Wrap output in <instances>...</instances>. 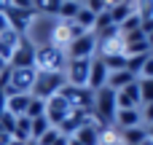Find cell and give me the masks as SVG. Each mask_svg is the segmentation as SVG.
<instances>
[{
    "label": "cell",
    "mask_w": 153,
    "mask_h": 145,
    "mask_svg": "<svg viewBox=\"0 0 153 145\" xmlns=\"http://www.w3.org/2000/svg\"><path fill=\"white\" fill-rule=\"evenodd\" d=\"M19 40H22V35H19V32H13V30H5V32H0V57H3L5 62L13 57V51H16Z\"/></svg>",
    "instance_id": "17"
},
{
    "label": "cell",
    "mask_w": 153,
    "mask_h": 145,
    "mask_svg": "<svg viewBox=\"0 0 153 145\" xmlns=\"http://www.w3.org/2000/svg\"><path fill=\"white\" fill-rule=\"evenodd\" d=\"M89 11H94V13H102V11H108V0H86L83 3Z\"/></svg>",
    "instance_id": "30"
},
{
    "label": "cell",
    "mask_w": 153,
    "mask_h": 145,
    "mask_svg": "<svg viewBox=\"0 0 153 145\" xmlns=\"http://www.w3.org/2000/svg\"><path fill=\"white\" fill-rule=\"evenodd\" d=\"M137 78L129 73V70H116V73H108V89H113V91H121L124 86H129V83H134Z\"/></svg>",
    "instance_id": "18"
},
{
    "label": "cell",
    "mask_w": 153,
    "mask_h": 145,
    "mask_svg": "<svg viewBox=\"0 0 153 145\" xmlns=\"http://www.w3.org/2000/svg\"><path fill=\"white\" fill-rule=\"evenodd\" d=\"M108 83V67H105V62L100 59V57H91V65H89V89L91 91H100L102 86Z\"/></svg>",
    "instance_id": "12"
},
{
    "label": "cell",
    "mask_w": 153,
    "mask_h": 145,
    "mask_svg": "<svg viewBox=\"0 0 153 145\" xmlns=\"http://www.w3.org/2000/svg\"><path fill=\"white\" fill-rule=\"evenodd\" d=\"M143 145H153V143H151V140H148V143H143Z\"/></svg>",
    "instance_id": "44"
},
{
    "label": "cell",
    "mask_w": 153,
    "mask_h": 145,
    "mask_svg": "<svg viewBox=\"0 0 153 145\" xmlns=\"http://www.w3.org/2000/svg\"><path fill=\"white\" fill-rule=\"evenodd\" d=\"M116 91L113 89H108V86H102L100 91H94V108H91V118L105 129V126H110L113 124V118H116Z\"/></svg>",
    "instance_id": "1"
},
{
    "label": "cell",
    "mask_w": 153,
    "mask_h": 145,
    "mask_svg": "<svg viewBox=\"0 0 153 145\" xmlns=\"http://www.w3.org/2000/svg\"><path fill=\"white\" fill-rule=\"evenodd\" d=\"M78 27H83V30H94V22H97V13L94 11H89L86 5H81V11L75 13V19H73Z\"/></svg>",
    "instance_id": "23"
},
{
    "label": "cell",
    "mask_w": 153,
    "mask_h": 145,
    "mask_svg": "<svg viewBox=\"0 0 153 145\" xmlns=\"http://www.w3.org/2000/svg\"><path fill=\"white\" fill-rule=\"evenodd\" d=\"M89 121H94L89 110H73V113H70V116H67V118H65V121H62L56 129H59L65 137H73V135H75L81 126H86Z\"/></svg>",
    "instance_id": "11"
},
{
    "label": "cell",
    "mask_w": 153,
    "mask_h": 145,
    "mask_svg": "<svg viewBox=\"0 0 153 145\" xmlns=\"http://www.w3.org/2000/svg\"><path fill=\"white\" fill-rule=\"evenodd\" d=\"M24 145H38V143H35V140H27V143H24Z\"/></svg>",
    "instance_id": "42"
},
{
    "label": "cell",
    "mask_w": 153,
    "mask_h": 145,
    "mask_svg": "<svg viewBox=\"0 0 153 145\" xmlns=\"http://www.w3.org/2000/svg\"><path fill=\"white\" fill-rule=\"evenodd\" d=\"M5 67H8V62H5V59H3V57H0V73H3V70H5Z\"/></svg>",
    "instance_id": "39"
},
{
    "label": "cell",
    "mask_w": 153,
    "mask_h": 145,
    "mask_svg": "<svg viewBox=\"0 0 153 145\" xmlns=\"http://www.w3.org/2000/svg\"><path fill=\"white\" fill-rule=\"evenodd\" d=\"M8 145H24V143H22V140H13V137H11V140H8Z\"/></svg>",
    "instance_id": "40"
},
{
    "label": "cell",
    "mask_w": 153,
    "mask_h": 145,
    "mask_svg": "<svg viewBox=\"0 0 153 145\" xmlns=\"http://www.w3.org/2000/svg\"><path fill=\"white\" fill-rule=\"evenodd\" d=\"M67 145H83L81 140H75V137H67Z\"/></svg>",
    "instance_id": "38"
},
{
    "label": "cell",
    "mask_w": 153,
    "mask_h": 145,
    "mask_svg": "<svg viewBox=\"0 0 153 145\" xmlns=\"http://www.w3.org/2000/svg\"><path fill=\"white\" fill-rule=\"evenodd\" d=\"M140 30L145 32V38H148V43H151V48H153V19L143 22V24H140Z\"/></svg>",
    "instance_id": "32"
},
{
    "label": "cell",
    "mask_w": 153,
    "mask_h": 145,
    "mask_svg": "<svg viewBox=\"0 0 153 145\" xmlns=\"http://www.w3.org/2000/svg\"><path fill=\"white\" fill-rule=\"evenodd\" d=\"M5 102H8V97H5V91L0 89V113H5Z\"/></svg>",
    "instance_id": "36"
},
{
    "label": "cell",
    "mask_w": 153,
    "mask_h": 145,
    "mask_svg": "<svg viewBox=\"0 0 153 145\" xmlns=\"http://www.w3.org/2000/svg\"><path fill=\"white\" fill-rule=\"evenodd\" d=\"M148 57H151V51H148V54H132V57H126V70H129V73H132V75L137 78Z\"/></svg>",
    "instance_id": "24"
},
{
    "label": "cell",
    "mask_w": 153,
    "mask_h": 145,
    "mask_svg": "<svg viewBox=\"0 0 153 145\" xmlns=\"http://www.w3.org/2000/svg\"><path fill=\"white\" fill-rule=\"evenodd\" d=\"M5 19H8V27H11L13 32H19V35H27L30 24L35 22V11H22V8H11V5H8V11H5Z\"/></svg>",
    "instance_id": "10"
},
{
    "label": "cell",
    "mask_w": 153,
    "mask_h": 145,
    "mask_svg": "<svg viewBox=\"0 0 153 145\" xmlns=\"http://www.w3.org/2000/svg\"><path fill=\"white\" fill-rule=\"evenodd\" d=\"M27 118H40L46 116V100H38V97H30V105H27Z\"/></svg>",
    "instance_id": "28"
},
{
    "label": "cell",
    "mask_w": 153,
    "mask_h": 145,
    "mask_svg": "<svg viewBox=\"0 0 153 145\" xmlns=\"http://www.w3.org/2000/svg\"><path fill=\"white\" fill-rule=\"evenodd\" d=\"M148 140H151V143H153V124H151V126H148Z\"/></svg>",
    "instance_id": "41"
},
{
    "label": "cell",
    "mask_w": 153,
    "mask_h": 145,
    "mask_svg": "<svg viewBox=\"0 0 153 145\" xmlns=\"http://www.w3.org/2000/svg\"><path fill=\"white\" fill-rule=\"evenodd\" d=\"M75 140H81L83 145H102V137H105V129L97 124V121H89L86 126H81L75 135Z\"/></svg>",
    "instance_id": "13"
},
{
    "label": "cell",
    "mask_w": 153,
    "mask_h": 145,
    "mask_svg": "<svg viewBox=\"0 0 153 145\" xmlns=\"http://www.w3.org/2000/svg\"><path fill=\"white\" fill-rule=\"evenodd\" d=\"M137 86H140V102L151 105L153 102V78H137Z\"/></svg>",
    "instance_id": "26"
},
{
    "label": "cell",
    "mask_w": 153,
    "mask_h": 145,
    "mask_svg": "<svg viewBox=\"0 0 153 145\" xmlns=\"http://www.w3.org/2000/svg\"><path fill=\"white\" fill-rule=\"evenodd\" d=\"M100 59L105 62L108 73H116V70H126V54H124V51H110V54H100Z\"/></svg>",
    "instance_id": "20"
},
{
    "label": "cell",
    "mask_w": 153,
    "mask_h": 145,
    "mask_svg": "<svg viewBox=\"0 0 153 145\" xmlns=\"http://www.w3.org/2000/svg\"><path fill=\"white\" fill-rule=\"evenodd\" d=\"M30 129H32V118H27V116H19L16 118V126H13V140H22V143H27L30 140Z\"/></svg>",
    "instance_id": "22"
},
{
    "label": "cell",
    "mask_w": 153,
    "mask_h": 145,
    "mask_svg": "<svg viewBox=\"0 0 153 145\" xmlns=\"http://www.w3.org/2000/svg\"><path fill=\"white\" fill-rule=\"evenodd\" d=\"M30 97L32 94H11L8 97V102H5V113H11V116H24L27 113V105H30Z\"/></svg>",
    "instance_id": "19"
},
{
    "label": "cell",
    "mask_w": 153,
    "mask_h": 145,
    "mask_svg": "<svg viewBox=\"0 0 153 145\" xmlns=\"http://www.w3.org/2000/svg\"><path fill=\"white\" fill-rule=\"evenodd\" d=\"M140 116H143V121H148V126L153 124V102L151 105H145L143 110H140Z\"/></svg>",
    "instance_id": "34"
},
{
    "label": "cell",
    "mask_w": 153,
    "mask_h": 145,
    "mask_svg": "<svg viewBox=\"0 0 153 145\" xmlns=\"http://www.w3.org/2000/svg\"><path fill=\"white\" fill-rule=\"evenodd\" d=\"M5 30H11V27H8V19H5V13H0V32H5Z\"/></svg>",
    "instance_id": "35"
},
{
    "label": "cell",
    "mask_w": 153,
    "mask_h": 145,
    "mask_svg": "<svg viewBox=\"0 0 153 145\" xmlns=\"http://www.w3.org/2000/svg\"><path fill=\"white\" fill-rule=\"evenodd\" d=\"M94 48H97V32L94 30H89L86 35H81V38H75V40L67 43L70 59H91Z\"/></svg>",
    "instance_id": "6"
},
{
    "label": "cell",
    "mask_w": 153,
    "mask_h": 145,
    "mask_svg": "<svg viewBox=\"0 0 153 145\" xmlns=\"http://www.w3.org/2000/svg\"><path fill=\"white\" fill-rule=\"evenodd\" d=\"M67 57L59 46L54 43H43L35 46V70H51V73H65Z\"/></svg>",
    "instance_id": "2"
},
{
    "label": "cell",
    "mask_w": 153,
    "mask_h": 145,
    "mask_svg": "<svg viewBox=\"0 0 153 145\" xmlns=\"http://www.w3.org/2000/svg\"><path fill=\"white\" fill-rule=\"evenodd\" d=\"M134 13V0H124V3H116V5H108V16L116 27H121L129 16Z\"/></svg>",
    "instance_id": "16"
},
{
    "label": "cell",
    "mask_w": 153,
    "mask_h": 145,
    "mask_svg": "<svg viewBox=\"0 0 153 145\" xmlns=\"http://www.w3.org/2000/svg\"><path fill=\"white\" fill-rule=\"evenodd\" d=\"M65 83H67L65 73L38 70V73H35V83H32V91H30V94H32V97H38V100H48V97L59 94Z\"/></svg>",
    "instance_id": "3"
},
{
    "label": "cell",
    "mask_w": 153,
    "mask_h": 145,
    "mask_svg": "<svg viewBox=\"0 0 153 145\" xmlns=\"http://www.w3.org/2000/svg\"><path fill=\"white\" fill-rule=\"evenodd\" d=\"M116 108H140V86L137 81L116 91Z\"/></svg>",
    "instance_id": "14"
},
{
    "label": "cell",
    "mask_w": 153,
    "mask_h": 145,
    "mask_svg": "<svg viewBox=\"0 0 153 145\" xmlns=\"http://www.w3.org/2000/svg\"><path fill=\"white\" fill-rule=\"evenodd\" d=\"M89 65L91 59H67L65 65V78L70 86H86L89 83Z\"/></svg>",
    "instance_id": "9"
},
{
    "label": "cell",
    "mask_w": 153,
    "mask_h": 145,
    "mask_svg": "<svg viewBox=\"0 0 153 145\" xmlns=\"http://www.w3.org/2000/svg\"><path fill=\"white\" fill-rule=\"evenodd\" d=\"M51 129V124H48V118L46 116H40V118H32V129H30V140H40L46 132Z\"/></svg>",
    "instance_id": "25"
},
{
    "label": "cell",
    "mask_w": 153,
    "mask_h": 145,
    "mask_svg": "<svg viewBox=\"0 0 153 145\" xmlns=\"http://www.w3.org/2000/svg\"><path fill=\"white\" fill-rule=\"evenodd\" d=\"M11 73H8V83H5V97H11V94H30L32 91V83H35V67H19V70H13V67H8Z\"/></svg>",
    "instance_id": "4"
},
{
    "label": "cell",
    "mask_w": 153,
    "mask_h": 145,
    "mask_svg": "<svg viewBox=\"0 0 153 145\" xmlns=\"http://www.w3.org/2000/svg\"><path fill=\"white\" fill-rule=\"evenodd\" d=\"M78 11H81V5H78V3H73V0H62V5H59V13H56V16H62L65 22H73Z\"/></svg>",
    "instance_id": "29"
},
{
    "label": "cell",
    "mask_w": 153,
    "mask_h": 145,
    "mask_svg": "<svg viewBox=\"0 0 153 145\" xmlns=\"http://www.w3.org/2000/svg\"><path fill=\"white\" fill-rule=\"evenodd\" d=\"M59 5H62V0H32V8H35V13L40 11V13H59Z\"/></svg>",
    "instance_id": "27"
},
{
    "label": "cell",
    "mask_w": 153,
    "mask_h": 145,
    "mask_svg": "<svg viewBox=\"0 0 153 145\" xmlns=\"http://www.w3.org/2000/svg\"><path fill=\"white\" fill-rule=\"evenodd\" d=\"M140 78H153V54L145 59V65H143V70H140Z\"/></svg>",
    "instance_id": "31"
},
{
    "label": "cell",
    "mask_w": 153,
    "mask_h": 145,
    "mask_svg": "<svg viewBox=\"0 0 153 145\" xmlns=\"http://www.w3.org/2000/svg\"><path fill=\"white\" fill-rule=\"evenodd\" d=\"M8 67H13V70H19V67H35V43L27 35H22L13 57L8 59Z\"/></svg>",
    "instance_id": "7"
},
{
    "label": "cell",
    "mask_w": 153,
    "mask_h": 145,
    "mask_svg": "<svg viewBox=\"0 0 153 145\" xmlns=\"http://www.w3.org/2000/svg\"><path fill=\"white\" fill-rule=\"evenodd\" d=\"M73 3H78V5H83V3H86V0H73Z\"/></svg>",
    "instance_id": "43"
},
{
    "label": "cell",
    "mask_w": 153,
    "mask_h": 145,
    "mask_svg": "<svg viewBox=\"0 0 153 145\" xmlns=\"http://www.w3.org/2000/svg\"><path fill=\"white\" fill-rule=\"evenodd\" d=\"M11 8H22V11H35L32 8V0H8Z\"/></svg>",
    "instance_id": "33"
},
{
    "label": "cell",
    "mask_w": 153,
    "mask_h": 145,
    "mask_svg": "<svg viewBox=\"0 0 153 145\" xmlns=\"http://www.w3.org/2000/svg\"><path fill=\"white\" fill-rule=\"evenodd\" d=\"M59 94L70 102L73 110H89L91 113V108H94V91L89 86H70V83H65Z\"/></svg>",
    "instance_id": "5"
},
{
    "label": "cell",
    "mask_w": 153,
    "mask_h": 145,
    "mask_svg": "<svg viewBox=\"0 0 153 145\" xmlns=\"http://www.w3.org/2000/svg\"><path fill=\"white\" fill-rule=\"evenodd\" d=\"M70 113H73V108H70V102H67L62 94H54V97L46 100V118H48V124H51L54 129H56Z\"/></svg>",
    "instance_id": "8"
},
{
    "label": "cell",
    "mask_w": 153,
    "mask_h": 145,
    "mask_svg": "<svg viewBox=\"0 0 153 145\" xmlns=\"http://www.w3.org/2000/svg\"><path fill=\"white\" fill-rule=\"evenodd\" d=\"M121 135H124V143H126V145H143V143H148V129H143V126L121 129Z\"/></svg>",
    "instance_id": "21"
},
{
    "label": "cell",
    "mask_w": 153,
    "mask_h": 145,
    "mask_svg": "<svg viewBox=\"0 0 153 145\" xmlns=\"http://www.w3.org/2000/svg\"><path fill=\"white\" fill-rule=\"evenodd\" d=\"M113 124H118L121 129H132V126H143V116L140 108H118Z\"/></svg>",
    "instance_id": "15"
},
{
    "label": "cell",
    "mask_w": 153,
    "mask_h": 145,
    "mask_svg": "<svg viewBox=\"0 0 153 145\" xmlns=\"http://www.w3.org/2000/svg\"><path fill=\"white\" fill-rule=\"evenodd\" d=\"M8 5H11L8 0H0V13H5V11H8Z\"/></svg>",
    "instance_id": "37"
}]
</instances>
